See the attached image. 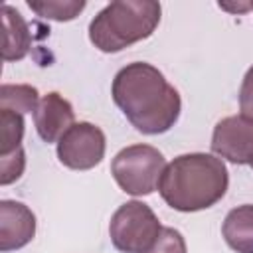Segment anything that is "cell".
I'll return each instance as SVG.
<instances>
[{
  "label": "cell",
  "instance_id": "5b68a950",
  "mask_svg": "<svg viewBox=\"0 0 253 253\" xmlns=\"http://www.w3.org/2000/svg\"><path fill=\"white\" fill-rule=\"evenodd\" d=\"M162 225L156 213L144 202L123 204L111 217L109 235L121 253H144L160 235Z\"/></svg>",
  "mask_w": 253,
  "mask_h": 253
},
{
  "label": "cell",
  "instance_id": "d6986e66",
  "mask_svg": "<svg viewBox=\"0 0 253 253\" xmlns=\"http://www.w3.org/2000/svg\"><path fill=\"white\" fill-rule=\"evenodd\" d=\"M251 166H253V164H251Z\"/></svg>",
  "mask_w": 253,
  "mask_h": 253
},
{
  "label": "cell",
  "instance_id": "30bf717a",
  "mask_svg": "<svg viewBox=\"0 0 253 253\" xmlns=\"http://www.w3.org/2000/svg\"><path fill=\"white\" fill-rule=\"evenodd\" d=\"M2 59L18 61L24 59L32 47V36L22 14L10 4L2 6Z\"/></svg>",
  "mask_w": 253,
  "mask_h": 253
},
{
  "label": "cell",
  "instance_id": "3957f363",
  "mask_svg": "<svg viewBox=\"0 0 253 253\" xmlns=\"http://www.w3.org/2000/svg\"><path fill=\"white\" fill-rule=\"evenodd\" d=\"M160 4L152 0H119L107 4L89 24L91 43L105 51H121L154 34L160 24Z\"/></svg>",
  "mask_w": 253,
  "mask_h": 253
},
{
  "label": "cell",
  "instance_id": "2e32d148",
  "mask_svg": "<svg viewBox=\"0 0 253 253\" xmlns=\"http://www.w3.org/2000/svg\"><path fill=\"white\" fill-rule=\"evenodd\" d=\"M24 168H26V154L22 148H18L6 156H0V184L8 186V184L16 182L22 176Z\"/></svg>",
  "mask_w": 253,
  "mask_h": 253
},
{
  "label": "cell",
  "instance_id": "6da1fadb",
  "mask_svg": "<svg viewBox=\"0 0 253 253\" xmlns=\"http://www.w3.org/2000/svg\"><path fill=\"white\" fill-rule=\"evenodd\" d=\"M111 95L128 123L142 134H162L180 117V93L162 71L144 61L125 65L113 79Z\"/></svg>",
  "mask_w": 253,
  "mask_h": 253
},
{
  "label": "cell",
  "instance_id": "9a60e30c",
  "mask_svg": "<svg viewBox=\"0 0 253 253\" xmlns=\"http://www.w3.org/2000/svg\"><path fill=\"white\" fill-rule=\"evenodd\" d=\"M144 253H186V241L174 227H162L156 241Z\"/></svg>",
  "mask_w": 253,
  "mask_h": 253
},
{
  "label": "cell",
  "instance_id": "277c9868",
  "mask_svg": "<svg viewBox=\"0 0 253 253\" xmlns=\"http://www.w3.org/2000/svg\"><path fill=\"white\" fill-rule=\"evenodd\" d=\"M166 160L150 144H130L117 152L111 162V174L119 188L130 196L152 194L162 178Z\"/></svg>",
  "mask_w": 253,
  "mask_h": 253
},
{
  "label": "cell",
  "instance_id": "5bb4252c",
  "mask_svg": "<svg viewBox=\"0 0 253 253\" xmlns=\"http://www.w3.org/2000/svg\"><path fill=\"white\" fill-rule=\"evenodd\" d=\"M24 136V119L18 113L0 109V156H6L20 146Z\"/></svg>",
  "mask_w": 253,
  "mask_h": 253
},
{
  "label": "cell",
  "instance_id": "7c38bea8",
  "mask_svg": "<svg viewBox=\"0 0 253 253\" xmlns=\"http://www.w3.org/2000/svg\"><path fill=\"white\" fill-rule=\"evenodd\" d=\"M40 99H38V89L26 83H4L0 87V109H8L12 113L24 115L36 111Z\"/></svg>",
  "mask_w": 253,
  "mask_h": 253
},
{
  "label": "cell",
  "instance_id": "ba28073f",
  "mask_svg": "<svg viewBox=\"0 0 253 253\" xmlns=\"http://www.w3.org/2000/svg\"><path fill=\"white\" fill-rule=\"evenodd\" d=\"M36 235V215L22 204L12 200L0 202V251L22 249Z\"/></svg>",
  "mask_w": 253,
  "mask_h": 253
},
{
  "label": "cell",
  "instance_id": "9c48e42d",
  "mask_svg": "<svg viewBox=\"0 0 253 253\" xmlns=\"http://www.w3.org/2000/svg\"><path fill=\"white\" fill-rule=\"evenodd\" d=\"M73 121L75 113L71 103L57 91L43 95L34 111L36 130L45 142H59V138L75 125Z\"/></svg>",
  "mask_w": 253,
  "mask_h": 253
},
{
  "label": "cell",
  "instance_id": "e0dca14e",
  "mask_svg": "<svg viewBox=\"0 0 253 253\" xmlns=\"http://www.w3.org/2000/svg\"><path fill=\"white\" fill-rule=\"evenodd\" d=\"M239 109L241 115L253 119V65L247 69L239 87Z\"/></svg>",
  "mask_w": 253,
  "mask_h": 253
},
{
  "label": "cell",
  "instance_id": "ac0fdd59",
  "mask_svg": "<svg viewBox=\"0 0 253 253\" xmlns=\"http://www.w3.org/2000/svg\"><path fill=\"white\" fill-rule=\"evenodd\" d=\"M219 8L227 10V12H247V10H253V2H245V4H225V2H219Z\"/></svg>",
  "mask_w": 253,
  "mask_h": 253
},
{
  "label": "cell",
  "instance_id": "8992f818",
  "mask_svg": "<svg viewBox=\"0 0 253 253\" xmlns=\"http://www.w3.org/2000/svg\"><path fill=\"white\" fill-rule=\"evenodd\" d=\"M105 134L93 123H75L57 142V158L71 170H91L105 156Z\"/></svg>",
  "mask_w": 253,
  "mask_h": 253
},
{
  "label": "cell",
  "instance_id": "4fadbf2b",
  "mask_svg": "<svg viewBox=\"0 0 253 253\" xmlns=\"http://www.w3.org/2000/svg\"><path fill=\"white\" fill-rule=\"evenodd\" d=\"M28 6L38 16H43L55 22H69L83 12L85 2L83 0H28Z\"/></svg>",
  "mask_w": 253,
  "mask_h": 253
},
{
  "label": "cell",
  "instance_id": "52a82bcc",
  "mask_svg": "<svg viewBox=\"0 0 253 253\" xmlns=\"http://www.w3.org/2000/svg\"><path fill=\"white\" fill-rule=\"evenodd\" d=\"M211 150L233 164H253V119L233 115L213 126Z\"/></svg>",
  "mask_w": 253,
  "mask_h": 253
},
{
  "label": "cell",
  "instance_id": "8fae6325",
  "mask_svg": "<svg viewBox=\"0 0 253 253\" xmlns=\"http://www.w3.org/2000/svg\"><path fill=\"white\" fill-rule=\"evenodd\" d=\"M221 235L233 251L253 253V204L233 208L221 223Z\"/></svg>",
  "mask_w": 253,
  "mask_h": 253
},
{
  "label": "cell",
  "instance_id": "7a4b0ae2",
  "mask_svg": "<svg viewBox=\"0 0 253 253\" xmlns=\"http://www.w3.org/2000/svg\"><path fill=\"white\" fill-rule=\"evenodd\" d=\"M229 184V174L221 158L206 152L176 156L162 172L158 192L162 200L178 211H200L217 204Z\"/></svg>",
  "mask_w": 253,
  "mask_h": 253
}]
</instances>
